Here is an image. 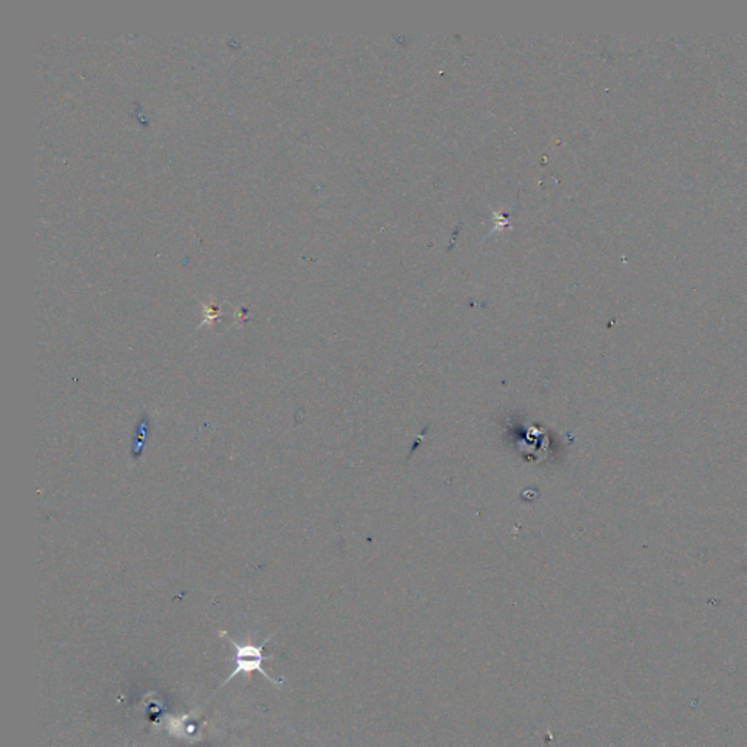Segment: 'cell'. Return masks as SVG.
I'll return each mask as SVG.
<instances>
[{
	"label": "cell",
	"instance_id": "cell-1",
	"mask_svg": "<svg viewBox=\"0 0 747 747\" xmlns=\"http://www.w3.org/2000/svg\"><path fill=\"white\" fill-rule=\"evenodd\" d=\"M219 635L225 637L228 642H230L231 647H233V651H235V660H233L235 661V669L231 671V675L226 678L225 682L221 685L219 690H223L226 683H230L231 680H233V678H237L238 675H252L253 671H259L263 678L269 680L270 683H274V685H282V680L270 678V675H267L266 670L263 669V661L266 660V657L263 656V648H265V646L270 641L272 635L267 637L259 646H257V644H252V642L238 644V642L233 641L226 632H219Z\"/></svg>",
	"mask_w": 747,
	"mask_h": 747
}]
</instances>
